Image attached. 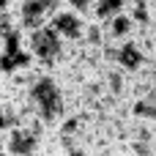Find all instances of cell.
I'll return each mask as SVG.
<instances>
[{"label":"cell","instance_id":"cell-1","mask_svg":"<svg viewBox=\"0 0 156 156\" xmlns=\"http://www.w3.org/2000/svg\"><path fill=\"white\" fill-rule=\"evenodd\" d=\"M27 96H30V104H33L36 115L41 118V123L47 129H60V123L69 115L66 85L52 71H38V77L27 88Z\"/></svg>","mask_w":156,"mask_h":156},{"label":"cell","instance_id":"cell-2","mask_svg":"<svg viewBox=\"0 0 156 156\" xmlns=\"http://www.w3.org/2000/svg\"><path fill=\"white\" fill-rule=\"evenodd\" d=\"M60 8H66L63 0H14V11L19 16L22 30L47 27Z\"/></svg>","mask_w":156,"mask_h":156},{"label":"cell","instance_id":"cell-3","mask_svg":"<svg viewBox=\"0 0 156 156\" xmlns=\"http://www.w3.org/2000/svg\"><path fill=\"white\" fill-rule=\"evenodd\" d=\"M88 22H90V19H85V16L77 14V11H71V8H60L49 25L55 27V33H58L66 44H82V41H85Z\"/></svg>","mask_w":156,"mask_h":156},{"label":"cell","instance_id":"cell-4","mask_svg":"<svg viewBox=\"0 0 156 156\" xmlns=\"http://www.w3.org/2000/svg\"><path fill=\"white\" fill-rule=\"evenodd\" d=\"M101 25L107 30V44H126V41L137 38V33H140V25H137V19L132 16L129 8L121 11V14H115L110 22H101Z\"/></svg>","mask_w":156,"mask_h":156},{"label":"cell","instance_id":"cell-5","mask_svg":"<svg viewBox=\"0 0 156 156\" xmlns=\"http://www.w3.org/2000/svg\"><path fill=\"white\" fill-rule=\"evenodd\" d=\"M126 8H129V0H96L93 22H110L115 14H121Z\"/></svg>","mask_w":156,"mask_h":156},{"label":"cell","instance_id":"cell-6","mask_svg":"<svg viewBox=\"0 0 156 156\" xmlns=\"http://www.w3.org/2000/svg\"><path fill=\"white\" fill-rule=\"evenodd\" d=\"M63 3H66V8H71V11H77V14H82L85 19H93L96 0H63Z\"/></svg>","mask_w":156,"mask_h":156},{"label":"cell","instance_id":"cell-7","mask_svg":"<svg viewBox=\"0 0 156 156\" xmlns=\"http://www.w3.org/2000/svg\"><path fill=\"white\" fill-rule=\"evenodd\" d=\"M66 156H96L90 148H85V145H74V148H69Z\"/></svg>","mask_w":156,"mask_h":156},{"label":"cell","instance_id":"cell-8","mask_svg":"<svg viewBox=\"0 0 156 156\" xmlns=\"http://www.w3.org/2000/svg\"><path fill=\"white\" fill-rule=\"evenodd\" d=\"M11 5H14V0H0V14H3V11H8Z\"/></svg>","mask_w":156,"mask_h":156},{"label":"cell","instance_id":"cell-9","mask_svg":"<svg viewBox=\"0 0 156 156\" xmlns=\"http://www.w3.org/2000/svg\"><path fill=\"white\" fill-rule=\"evenodd\" d=\"M115 156H132V154H129V151H121V154H115Z\"/></svg>","mask_w":156,"mask_h":156}]
</instances>
